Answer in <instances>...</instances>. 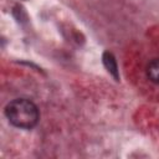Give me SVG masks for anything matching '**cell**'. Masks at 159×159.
Wrapping results in <instances>:
<instances>
[{
  "instance_id": "6da1fadb",
  "label": "cell",
  "mask_w": 159,
  "mask_h": 159,
  "mask_svg": "<svg viewBox=\"0 0 159 159\" xmlns=\"http://www.w3.org/2000/svg\"><path fill=\"white\" fill-rule=\"evenodd\" d=\"M5 116L7 120L22 129H31L39 122V109L29 99L17 98L11 101L5 107Z\"/></svg>"
},
{
  "instance_id": "7a4b0ae2",
  "label": "cell",
  "mask_w": 159,
  "mask_h": 159,
  "mask_svg": "<svg viewBox=\"0 0 159 159\" xmlns=\"http://www.w3.org/2000/svg\"><path fill=\"white\" fill-rule=\"evenodd\" d=\"M102 60H103V65L107 68V71L113 76L116 81H119V70H118V65H117L114 56L111 52L106 51L102 56Z\"/></svg>"
},
{
  "instance_id": "3957f363",
  "label": "cell",
  "mask_w": 159,
  "mask_h": 159,
  "mask_svg": "<svg viewBox=\"0 0 159 159\" xmlns=\"http://www.w3.org/2000/svg\"><path fill=\"white\" fill-rule=\"evenodd\" d=\"M147 76L152 82L159 84V58H155L149 62L147 67Z\"/></svg>"
}]
</instances>
